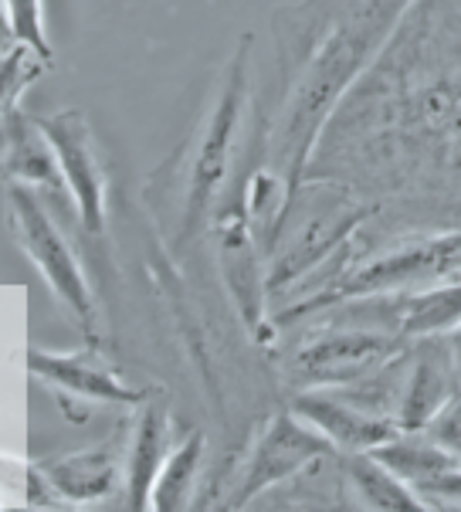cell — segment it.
<instances>
[{"mask_svg": "<svg viewBox=\"0 0 461 512\" xmlns=\"http://www.w3.org/2000/svg\"><path fill=\"white\" fill-rule=\"evenodd\" d=\"M424 435L434 438L441 448L451 451V455L461 462V387L448 397V404L434 414L431 424L424 428Z\"/></svg>", "mask_w": 461, "mask_h": 512, "instance_id": "obj_20", "label": "cell"}, {"mask_svg": "<svg viewBox=\"0 0 461 512\" xmlns=\"http://www.w3.org/2000/svg\"><path fill=\"white\" fill-rule=\"evenodd\" d=\"M51 150L62 167L68 197L75 201L78 221L89 234L106 231V167H102L99 143L82 109H62L38 119Z\"/></svg>", "mask_w": 461, "mask_h": 512, "instance_id": "obj_7", "label": "cell"}, {"mask_svg": "<svg viewBox=\"0 0 461 512\" xmlns=\"http://www.w3.org/2000/svg\"><path fill=\"white\" fill-rule=\"evenodd\" d=\"M346 479L353 482V492L360 499L363 509L377 512H424L428 502L421 499V492L404 479H397L394 472L377 462L370 451H350L346 458Z\"/></svg>", "mask_w": 461, "mask_h": 512, "instance_id": "obj_14", "label": "cell"}, {"mask_svg": "<svg viewBox=\"0 0 461 512\" xmlns=\"http://www.w3.org/2000/svg\"><path fill=\"white\" fill-rule=\"evenodd\" d=\"M248 62H251V34H241L217 95L207 109L204 123L180 160H184V187H180V218H177V245L184 248L194 234L204 228L207 214L214 211L221 190L228 187L234 146H238L241 116L248 106Z\"/></svg>", "mask_w": 461, "mask_h": 512, "instance_id": "obj_2", "label": "cell"}, {"mask_svg": "<svg viewBox=\"0 0 461 512\" xmlns=\"http://www.w3.org/2000/svg\"><path fill=\"white\" fill-rule=\"evenodd\" d=\"M458 387L461 377L455 370V360H451L448 343L441 346L431 336H421V343L411 353V373L400 387L394 424L400 431H424Z\"/></svg>", "mask_w": 461, "mask_h": 512, "instance_id": "obj_10", "label": "cell"}, {"mask_svg": "<svg viewBox=\"0 0 461 512\" xmlns=\"http://www.w3.org/2000/svg\"><path fill=\"white\" fill-rule=\"evenodd\" d=\"M400 333H370V329H339L323 333L302 346L292 360V380L299 387H346L384 370L404 353Z\"/></svg>", "mask_w": 461, "mask_h": 512, "instance_id": "obj_6", "label": "cell"}, {"mask_svg": "<svg viewBox=\"0 0 461 512\" xmlns=\"http://www.w3.org/2000/svg\"><path fill=\"white\" fill-rule=\"evenodd\" d=\"M417 492H421V499L428 502V509H438L441 502H455L461 506V465L448 468V472L434 475V479L414 485Z\"/></svg>", "mask_w": 461, "mask_h": 512, "instance_id": "obj_21", "label": "cell"}, {"mask_svg": "<svg viewBox=\"0 0 461 512\" xmlns=\"http://www.w3.org/2000/svg\"><path fill=\"white\" fill-rule=\"evenodd\" d=\"M4 14H7V38L24 41L38 55H45L48 62H55V51H51L45 34V0H4Z\"/></svg>", "mask_w": 461, "mask_h": 512, "instance_id": "obj_19", "label": "cell"}, {"mask_svg": "<svg viewBox=\"0 0 461 512\" xmlns=\"http://www.w3.org/2000/svg\"><path fill=\"white\" fill-rule=\"evenodd\" d=\"M289 407L343 451H370L400 431L390 418L370 414L367 407L353 404L336 387H306L292 397Z\"/></svg>", "mask_w": 461, "mask_h": 512, "instance_id": "obj_9", "label": "cell"}, {"mask_svg": "<svg viewBox=\"0 0 461 512\" xmlns=\"http://www.w3.org/2000/svg\"><path fill=\"white\" fill-rule=\"evenodd\" d=\"M51 68L45 55H38L24 41H11L0 51V116L21 106V95Z\"/></svg>", "mask_w": 461, "mask_h": 512, "instance_id": "obj_18", "label": "cell"}, {"mask_svg": "<svg viewBox=\"0 0 461 512\" xmlns=\"http://www.w3.org/2000/svg\"><path fill=\"white\" fill-rule=\"evenodd\" d=\"M28 370L55 390H62L65 397H75V401H85V404L139 407L146 397L129 384H123L119 373L95 353V346H85V350H75V353L31 350Z\"/></svg>", "mask_w": 461, "mask_h": 512, "instance_id": "obj_8", "label": "cell"}, {"mask_svg": "<svg viewBox=\"0 0 461 512\" xmlns=\"http://www.w3.org/2000/svg\"><path fill=\"white\" fill-rule=\"evenodd\" d=\"M370 455L377 458V462H384L390 472H394L397 479H404L407 485H421L434 479V475L461 465L451 451H445L438 441L424 435V431H397L384 445L370 448Z\"/></svg>", "mask_w": 461, "mask_h": 512, "instance_id": "obj_15", "label": "cell"}, {"mask_svg": "<svg viewBox=\"0 0 461 512\" xmlns=\"http://www.w3.org/2000/svg\"><path fill=\"white\" fill-rule=\"evenodd\" d=\"M0 34H7V14H4V0H0Z\"/></svg>", "mask_w": 461, "mask_h": 512, "instance_id": "obj_23", "label": "cell"}, {"mask_svg": "<svg viewBox=\"0 0 461 512\" xmlns=\"http://www.w3.org/2000/svg\"><path fill=\"white\" fill-rule=\"evenodd\" d=\"M200 458H204V435H200V431H190V435L170 451L167 462L160 468V475H156L150 509L177 512V509L190 506L197 472H200Z\"/></svg>", "mask_w": 461, "mask_h": 512, "instance_id": "obj_17", "label": "cell"}, {"mask_svg": "<svg viewBox=\"0 0 461 512\" xmlns=\"http://www.w3.org/2000/svg\"><path fill=\"white\" fill-rule=\"evenodd\" d=\"M0 177H4V184H24L38 194L41 190L55 197L68 194L45 129L38 126V119L24 116L21 106L0 116Z\"/></svg>", "mask_w": 461, "mask_h": 512, "instance_id": "obj_11", "label": "cell"}, {"mask_svg": "<svg viewBox=\"0 0 461 512\" xmlns=\"http://www.w3.org/2000/svg\"><path fill=\"white\" fill-rule=\"evenodd\" d=\"M170 407L160 394H146L126 445V506L150 509L156 475L170 455Z\"/></svg>", "mask_w": 461, "mask_h": 512, "instance_id": "obj_13", "label": "cell"}, {"mask_svg": "<svg viewBox=\"0 0 461 512\" xmlns=\"http://www.w3.org/2000/svg\"><path fill=\"white\" fill-rule=\"evenodd\" d=\"M397 319H400L397 333L407 336V340L451 333V329L461 323V282L414 292L411 299L400 302Z\"/></svg>", "mask_w": 461, "mask_h": 512, "instance_id": "obj_16", "label": "cell"}, {"mask_svg": "<svg viewBox=\"0 0 461 512\" xmlns=\"http://www.w3.org/2000/svg\"><path fill=\"white\" fill-rule=\"evenodd\" d=\"M7 221L17 248L31 258L55 299L72 312L85 336L95 333V299L82 265L34 187L7 184Z\"/></svg>", "mask_w": 461, "mask_h": 512, "instance_id": "obj_3", "label": "cell"}, {"mask_svg": "<svg viewBox=\"0 0 461 512\" xmlns=\"http://www.w3.org/2000/svg\"><path fill=\"white\" fill-rule=\"evenodd\" d=\"M448 350H451V360H455V370L461 377V323L448 333Z\"/></svg>", "mask_w": 461, "mask_h": 512, "instance_id": "obj_22", "label": "cell"}, {"mask_svg": "<svg viewBox=\"0 0 461 512\" xmlns=\"http://www.w3.org/2000/svg\"><path fill=\"white\" fill-rule=\"evenodd\" d=\"M34 472L51 489V496L68 502H102L119 489V482H126V462L112 441L48 458Z\"/></svg>", "mask_w": 461, "mask_h": 512, "instance_id": "obj_12", "label": "cell"}, {"mask_svg": "<svg viewBox=\"0 0 461 512\" xmlns=\"http://www.w3.org/2000/svg\"><path fill=\"white\" fill-rule=\"evenodd\" d=\"M333 451H336L333 441L323 431L312 428L309 421H302L292 407L272 414L262 428V435H258L255 448H251V458L245 472H241V485L231 496V506L234 509L248 506L251 499H258L272 485L306 472V468L323 462Z\"/></svg>", "mask_w": 461, "mask_h": 512, "instance_id": "obj_5", "label": "cell"}, {"mask_svg": "<svg viewBox=\"0 0 461 512\" xmlns=\"http://www.w3.org/2000/svg\"><path fill=\"white\" fill-rule=\"evenodd\" d=\"M458 262H461V234L414 241V245H404L373 258L370 265L356 268L350 275H339L336 282H326L316 295L302 299L285 316H278V323H295V319L309 316V312L339 306V302H350V299L363 302V299H377V295L400 292L417 282H431L438 275H445L448 268H455Z\"/></svg>", "mask_w": 461, "mask_h": 512, "instance_id": "obj_4", "label": "cell"}, {"mask_svg": "<svg viewBox=\"0 0 461 512\" xmlns=\"http://www.w3.org/2000/svg\"><path fill=\"white\" fill-rule=\"evenodd\" d=\"M411 4L414 0H353L306 58V65L285 85V109L275 126L272 156L275 177L282 180L289 207L295 204L302 173L329 123V112L373 62V55L384 48L390 31Z\"/></svg>", "mask_w": 461, "mask_h": 512, "instance_id": "obj_1", "label": "cell"}]
</instances>
